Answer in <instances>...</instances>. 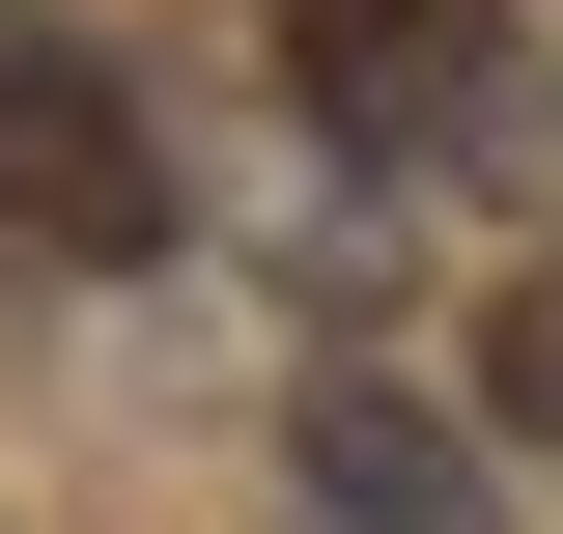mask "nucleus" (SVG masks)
Listing matches in <instances>:
<instances>
[{"instance_id":"f257e3e1","label":"nucleus","mask_w":563,"mask_h":534,"mask_svg":"<svg viewBox=\"0 0 563 534\" xmlns=\"http://www.w3.org/2000/svg\"><path fill=\"white\" fill-rule=\"evenodd\" d=\"M282 85L395 198H563V85H536L507 0H282Z\"/></svg>"},{"instance_id":"f03ea898","label":"nucleus","mask_w":563,"mask_h":534,"mask_svg":"<svg viewBox=\"0 0 563 534\" xmlns=\"http://www.w3.org/2000/svg\"><path fill=\"white\" fill-rule=\"evenodd\" d=\"M0 254H57V281L169 254V113H141L85 29H0Z\"/></svg>"},{"instance_id":"7ed1b4c3","label":"nucleus","mask_w":563,"mask_h":534,"mask_svg":"<svg viewBox=\"0 0 563 534\" xmlns=\"http://www.w3.org/2000/svg\"><path fill=\"white\" fill-rule=\"evenodd\" d=\"M282 450H310V507H339V534H479V507H507L479 422L422 394V366H310V394H282Z\"/></svg>"},{"instance_id":"20e7f679","label":"nucleus","mask_w":563,"mask_h":534,"mask_svg":"<svg viewBox=\"0 0 563 534\" xmlns=\"http://www.w3.org/2000/svg\"><path fill=\"white\" fill-rule=\"evenodd\" d=\"M479 422H507V450L563 478V254H536V281H507V310H479Z\"/></svg>"}]
</instances>
